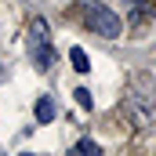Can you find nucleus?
<instances>
[{"label":"nucleus","instance_id":"nucleus-1","mask_svg":"<svg viewBox=\"0 0 156 156\" xmlns=\"http://www.w3.org/2000/svg\"><path fill=\"white\" fill-rule=\"evenodd\" d=\"M123 113L134 120L138 127L156 123V83L149 76H138L127 87V94H123Z\"/></svg>","mask_w":156,"mask_h":156},{"label":"nucleus","instance_id":"nucleus-2","mask_svg":"<svg viewBox=\"0 0 156 156\" xmlns=\"http://www.w3.org/2000/svg\"><path fill=\"white\" fill-rule=\"evenodd\" d=\"M29 62L37 66L40 73H51L55 66V51H51V29L44 18H33L29 22Z\"/></svg>","mask_w":156,"mask_h":156},{"label":"nucleus","instance_id":"nucleus-3","mask_svg":"<svg viewBox=\"0 0 156 156\" xmlns=\"http://www.w3.org/2000/svg\"><path fill=\"white\" fill-rule=\"evenodd\" d=\"M80 11H83L87 29H94V33H102V37H109V40L120 37V18H116V11H109L102 0H83Z\"/></svg>","mask_w":156,"mask_h":156},{"label":"nucleus","instance_id":"nucleus-4","mask_svg":"<svg viewBox=\"0 0 156 156\" xmlns=\"http://www.w3.org/2000/svg\"><path fill=\"white\" fill-rule=\"evenodd\" d=\"M37 120L40 123H51L55 120V102L51 98H37Z\"/></svg>","mask_w":156,"mask_h":156},{"label":"nucleus","instance_id":"nucleus-5","mask_svg":"<svg viewBox=\"0 0 156 156\" xmlns=\"http://www.w3.org/2000/svg\"><path fill=\"white\" fill-rule=\"evenodd\" d=\"M69 62H73V69H76V73H87V69H91V62H87V51H83V47H73V51H69Z\"/></svg>","mask_w":156,"mask_h":156},{"label":"nucleus","instance_id":"nucleus-6","mask_svg":"<svg viewBox=\"0 0 156 156\" xmlns=\"http://www.w3.org/2000/svg\"><path fill=\"white\" fill-rule=\"evenodd\" d=\"M76 153H80V156H98V153H102V145L91 142V138H83V142H76Z\"/></svg>","mask_w":156,"mask_h":156},{"label":"nucleus","instance_id":"nucleus-7","mask_svg":"<svg viewBox=\"0 0 156 156\" xmlns=\"http://www.w3.org/2000/svg\"><path fill=\"white\" fill-rule=\"evenodd\" d=\"M73 98H76V105H80V109H91V105H94V102H91V91H83V87H80Z\"/></svg>","mask_w":156,"mask_h":156},{"label":"nucleus","instance_id":"nucleus-8","mask_svg":"<svg viewBox=\"0 0 156 156\" xmlns=\"http://www.w3.org/2000/svg\"><path fill=\"white\" fill-rule=\"evenodd\" d=\"M127 4H134V7H145V0H127Z\"/></svg>","mask_w":156,"mask_h":156}]
</instances>
